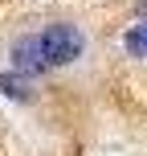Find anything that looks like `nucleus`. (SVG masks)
<instances>
[{"instance_id":"1","label":"nucleus","mask_w":147,"mask_h":156,"mask_svg":"<svg viewBox=\"0 0 147 156\" xmlns=\"http://www.w3.org/2000/svg\"><path fill=\"white\" fill-rule=\"evenodd\" d=\"M82 33L74 29V25H49L45 33H41V49H45L49 66H65L74 62V58H82Z\"/></svg>"},{"instance_id":"2","label":"nucleus","mask_w":147,"mask_h":156,"mask_svg":"<svg viewBox=\"0 0 147 156\" xmlns=\"http://www.w3.org/2000/svg\"><path fill=\"white\" fill-rule=\"evenodd\" d=\"M12 58H16V70H25V74H37V70L49 66L45 49H41V37H21L16 49H12Z\"/></svg>"},{"instance_id":"4","label":"nucleus","mask_w":147,"mask_h":156,"mask_svg":"<svg viewBox=\"0 0 147 156\" xmlns=\"http://www.w3.org/2000/svg\"><path fill=\"white\" fill-rule=\"evenodd\" d=\"M127 49H131L135 58H147V25H139V29L127 33Z\"/></svg>"},{"instance_id":"3","label":"nucleus","mask_w":147,"mask_h":156,"mask_svg":"<svg viewBox=\"0 0 147 156\" xmlns=\"http://www.w3.org/2000/svg\"><path fill=\"white\" fill-rule=\"evenodd\" d=\"M0 90H8L12 99H29V82L16 74H0Z\"/></svg>"}]
</instances>
